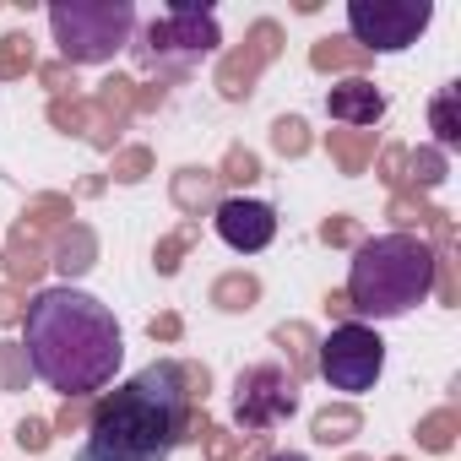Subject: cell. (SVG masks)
I'll return each instance as SVG.
<instances>
[{"mask_svg":"<svg viewBox=\"0 0 461 461\" xmlns=\"http://www.w3.org/2000/svg\"><path fill=\"white\" fill-rule=\"evenodd\" d=\"M195 396H206V369L158 358L120 391L98 396L87 412V445L77 461H168L185 434H201Z\"/></svg>","mask_w":461,"mask_h":461,"instance_id":"obj_1","label":"cell"},{"mask_svg":"<svg viewBox=\"0 0 461 461\" xmlns=\"http://www.w3.org/2000/svg\"><path fill=\"white\" fill-rule=\"evenodd\" d=\"M23 358L28 369L60 391L66 402L98 396L114 385V369L125 358V337L109 304H98L82 288H44L23 315Z\"/></svg>","mask_w":461,"mask_h":461,"instance_id":"obj_2","label":"cell"},{"mask_svg":"<svg viewBox=\"0 0 461 461\" xmlns=\"http://www.w3.org/2000/svg\"><path fill=\"white\" fill-rule=\"evenodd\" d=\"M434 250L418 234H380L353 250L348 267V310L364 321H396L434 288Z\"/></svg>","mask_w":461,"mask_h":461,"instance_id":"obj_3","label":"cell"},{"mask_svg":"<svg viewBox=\"0 0 461 461\" xmlns=\"http://www.w3.org/2000/svg\"><path fill=\"white\" fill-rule=\"evenodd\" d=\"M50 28L66 66H98L131 44L136 6L131 0H60V6H50Z\"/></svg>","mask_w":461,"mask_h":461,"instance_id":"obj_4","label":"cell"},{"mask_svg":"<svg viewBox=\"0 0 461 461\" xmlns=\"http://www.w3.org/2000/svg\"><path fill=\"white\" fill-rule=\"evenodd\" d=\"M321 380L342 396H358V391H375L380 369H385V342L364 326V321H342L331 326V337L321 342V358H315Z\"/></svg>","mask_w":461,"mask_h":461,"instance_id":"obj_5","label":"cell"},{"mask_svg":"<svg viewBox=\"0 0 461 461\" xmlns=\"http://www.w3.org/2000/svg\"><path fill=\"white\" fill-rule=\"evenodd\" d=\"M299 412V380L283 364H250L234 385V423L245 434H267Z\"/></svg>","mask_w":461,"mask_h":461,"instance_id":"obj_6","label":"cell"},{"mask_svg":"<svg viewBox=\"0 0 461 461\" xmlns=\"http://www.w3.org/2000/svg\"><path fill=\"white\" fill-rule=\"evenodd\" d=\"M434 6L429 0H353L348 6V28H353V44L369 55V50H407L418 44V33L429 28Z\"/></svg>","mask_w":461,"mask_h":461,"instance_id":"obj_7","label":"cell"},{"mask_svg":"<svg viewBox=\"0 0 461 461\" xmlns=\"http://www.w3.org/2000/svg\"><path fill=\"white\" fill-rule=\"evenodd\" d=\"M222 44L217 33V17L206 6H168L152 28H147V44H141V60L158 66V60H201Z\"/></svg>","mask_w":461,"mask_h":461,"instance_id":"obj_8","label":"cell"},{"mask_svg":"<svg viewBox=\"0 0 461 461\" xmlns=\"http://www.w3.org/2000/svg\"><path fill=\"white\" fill-rule=\"evenodd\" d=\"M212 228H217V240H222L228 250L261 256V250L277 240V212H272L267 201H250V195H228V201H217Z\"/></svg>","mask_w":461,"mask_h":461,"instance_id":"obj_9","label":"cell"},{"mask_svg":"<svg viewBox=\"0 0 461 461\" xmlns=\"http://www.w3.org/2000/svg\"><path fill=\"white\" fill-rule=\"evenodd\" d=\"M277 23H256V33H250V44L245 50H234L222 66H217V87H222V98H250V87H256V71L277 55Z\"/></svg>","mask_w":461,"mask_h":461,"instance_id":"obj_10","label":"cell"},{"mask_svg":"<svg viewBox=\"0 0 461 461\" xmlns=\"http://www.w3.org/2000/svg\"><path fill=\"white\" fill-rule=\"evenodd\" d=\"M326 114L342 120V125H353V131H375V120L385 114V98H380L375 82L348 77V82H337V87L326 93Z\"/></svg>","mask_w":461,"mask_h":461,"instance_id":"obj_11","label":"cell"},{"mask_svg":"<svg viewBox=\"0 0 461 461\" xmlns=\"http://www.w3.org/2000/svg\"><path fill=\"white\" fill-rule=\"evenodd\" d=\"M310 60H315V71H353V66H364L369 55H364L353 39H321V44L310 50Z\"/></svg>","mask_w":461,"mask_h":461,"instance_id":"obj_12","label":"cell"},{"mask_svg":"<svg viewBox=\"0 0 461 461\" xmlns=\"http://www.w3.org/2000/svg\"><path fill=\"white\" fill-rule=\"evenodd\" d=\"M93 234H87V228H71V234L60 240V250H55V267L66 272V277H82L87 267H93Z\"/></svg>","mask_w":461,"mask_h":461,"instance_id":"obj_13","label":"cell"},{"mask_svg":"<svg viewBox=\"0 0 461 461\" xmlns=\"http://www.w3.org/2000/svg\"><path fill=\"white\" fill-rule=\"evenodd\" d=\"M23 71H33V39L28 33H6L0 39V77H23Z\"/></svg>","mask_w":461,"mask_h":461,"instance_id":"obj_14","label":"cell"},{"mask_svg":"<svg viewBox=\"0 0 461 461\" xmlns=\"http://www.w3.org/2000/svg\"><path fill=\"white\" fill-rule=\"evenodd\" d=\"M353 429H358V412H353V407H326V412L315 418V439H321V445H337V439H348Z\"/></svg>","mask_w":461,"mask_h":461,"instance_id":"obj_15","label":"cell"},{"mask_svg":"<svg viewBox=\"0 0 461 461\" xmlns=\"http://www.w3.org/2000/svg\"><path fill=\"white\" fill-rule=\"evenodd\" d=\"M331 152H337V163H342L348 174H358V168L369 163V131H358V136H337V131H331Z\"/></svg>","mask_w":461,"mask_h":461,"instance_id":"obj_16","label":"cell"},{"mask_svg":"<svg viewBox=\"0 0 461 461\" xmlns=\"http://www.w3.org/2000/svg\"><path fill=\"white\" fill-rule=\"evenodd\" d=\"M212 299H217L222 310H250V299H256V277H222Z\"/></svg>","mask_w":461,"mask_h":461,"instance_id":"obj_17","label":"cell"},{"mask_svg":"<svg viewBox=\"0 0 461 461\" xmlns=\"http://www.w3.org/2000/svg\"><path fill=\"white\" fill-rule=\"evenodd\" d=\"M272 147H277L283 158H299V152L310 147V136H304V120H294V114H288V120H277V125H272Z\"/></svg>","mask_w":461,"mask_h":461,"instance_id":"obj_18","label":"cell"},{"mask_svg":"<svg viewBox=\"0 0 461 461\" xmlns=\"http://www.w3.org/2000/svg\"><path fill=\"white\" fill-rule=\"evenodd\" d=\"M39 267H44L39 261V245L28 240V228H23V234L12 240V277H39Z\"/></svg>","mask_w":461,"mask_h":461,"instance_id":"obj_19","label":"cell"},{"mask_svg":"<svg viewBox=\"0 0 461 461\" xmlns=\"http://www.w3.org/2000/svg\"><path fill=\"white\" fill-rule=\"evenodd\" d=\"M434 131H439V147H456L461 131H456V93H439L434 98Z\"/></svg>","mask_w":461,"mask_h":461,"instance_id":"obj_20","label":"cell"},{"mask_svg":"<svg viewBox=\"0 0 461 461\" xmlns=\"http://www.w3.org/2000/svg\"><path fill=\"white\" fill-rule=\"evenodd\" d=\"M212 195V179L206 174H195V168H185L179 174V185H174V201L185 206V212H195V201H206Z\"/></svg>","mask_w":461,"mask_h":461,"instance_id":"obj_21","label":"cell"},{"mask_svg":"<svg viewBox=\"0 0 461 461\" xmlns=\"http://www.w3.org/2000/svg\"><path fill=\"white\" fill-rule=\"evenodd\" d=\"M50 120H55V125H66V131H87V125H93V109H87V104H77V98H71V104H66V98H55Z\"/></svg>","mask_w":461,"mask_h":461,"instance_id":"obj_22","label":"cell"},{"mask_svg":"<svg viewBox=\"0 0 461 461\" xmlns=\"http://www.w3.org/2000/svg\"><path fill=\"white\" fill-rule=\"evenodd\" d=\"M23 369H28L23 348H17V342H0V380H6V385L17 391V385H23Z\"/></svg>","mask_w":461,"mask_h":461,"instance_id":"obj_23","label":"cell"},{"mask_svg":"<svg viewBox=\"0 0 461 461\" xmlns=\"http://www.w3.org/2000/svg\"><path fill=\"white\" fill-rule=\"evenodd\" d=\"M222 168H228L222 179H234V185H240V179L250 185V179L261 174V163H256V152H245V147H234V152H228V163H222Z\"/></svg>","mask_w":461,"mask_h":461,"instance_id":"obj_24","label":"cell"},{"mask_svg":"<svg viewBox=\"0 0 461 461\" xmlns=\"http://www.w3.org/2000/svg\"><path fill=\"white\" fill-rule=\"evenodd\" d=\"M450 429H456V418H450V412H439V418H429V423H423V434H418V439H423L429 450H445V445H450Z\"/></svg>","mask_w":461,"mask_h":461,"instance_id":"obj_25","label":"cell"},{"mask_svg":"<svg viewBox=\"0 0 461 461\" xmlns=\"http://www.w3.org/2000/svg\"><path fill=\"white\" fill-rule=\"evenodd\" d=\"M98 109H109V114H125V109H131V82H104V93H98Z\"/></svg>","mask_w":461,"mask_h":461,"instance_id":"obj_26","label":"cell"},{"mask_svg":"<svg viewBox=\"0 0 461 461\" xmlns=\"http://www.w3.org/2000/svg\"><path fill=\"white\" fill-rule=\"evenodd\" d=\"M185 245H190V228H179V234H174V240H163V245H158V272H174V267H179L174 256H179Z\"/></svg>","mask_w":461,"mask_h":461,"instance_id":"obj_27","label":"cell"},{"mask_svg":"<svg viewBox=\"0 0 461 461\" xmlns=\"http://www.w3.org/2000/svg\"><path fill=\"white\" fill-rule=\"evenodd\" d=\"M412 168H418V179H423V185H439L445 158H439V152H418V158H412Z\"/></svg>","mask_w":461,"mask_h":461,"instance_id":"obj_28","label":"cell"},{"mask_svg":"<svg viewBox=\"0 0 461 461\" xmlns=\"http://www.w3.org/2000/svg\"><path fill=\"white\" fill-rule=\"evenodd\" d=\"M17 439H23V450H44V445H50V423H39V418H28V423L17 429Z\"/></svg>","mask_w":461,"mask_h":461,"instance_id":"obj_29","label":"cell"},{"mask_svg":"<svg viewBox=\"0 0 461 461\" xmlns=\"http://www.w3.org/2000/svg\"><path fill=\"white\" fill-rule=\"evenodd\" d=\"M114 174H120V179H141V174H147V152H141V147H131V152L114 163Z\"/></svg>","mask_w":461,"mask_h":461,"instance_id":"obj_30","label":"cell"},{"mask_svg":"<svg viewBox=\"0 0 461 461\" xmlns=\"http://www.w3.org/2000/svg\"><path fill=\"white\" fill-rule=\"evenodd\" d=\"M77 423H87V407H82V402H66V412H60V429H77Z\"/></svg>","mask_w":461,"mask_h":461,"instance_id":"obj_31","label":"cell"},{"mask_svg":"<svg viewBox=\"0 0 461 461\" xmlns=\"http://www.w3.org/2000/svg\"><path fill=\"white\" fill-rule=\"evenodd\" d=\"M326 240H331V245H348V240H353V222H342V217L326 222Z\"/></svg>","mask_w":461,"mask_h":461,"instance_id":"obj_32","label":"cell"},{"mask_svg":"<svg viewBox=\"0 0 461 461\" xmlns=\"http://www.w3.org/2000/svg\"><path fill=\"white\" fill-rule=\"evenodd\" d=\"M179 331V321L174 315H163V321H152V337H174Z\"/></svg>","mask_w":461,"mask_h":461,"instance_id":"obj_33","label":"cell"},{"mask_svg":"<svg viewBox=\"0 0 461 461\" xmlns=\"http://www.w3.org/2000/svg\"><path fill=\"white\" fill-rule=\"evenodd\" d=\"M44 82L50 87H66V66H44Z\"/></svg>","mask_w":461,"mask_h":461,"instance_id":"obj_34","label":"cell"},{"mask_svg":"<svg viewBox=\"0 0 461 461\" xmlns=\"http://www.w3.org/2000/svg\"><path fill=\"white\" fill-rule=\"evenodd\" d=\"M0 321H17V304H12V294L0 288Z\"/></svg>","mask_w":461,"mask_h":461,"instance_id":"obj_35","label":"cell"},{"mask_svg":"<svg viewBox=\"0 0 461 461\" xmlns=\"http://www.w3.org/2000/svg\"><path fill=\"white\" fill-rule=\"evenodd\" d=\"M267 461H304L299 450H283V456H267Z\"/></svg>","mask_w":461,"mask_h":461,"instance_id":"obj_36","label":"cell"}]
</instances>
